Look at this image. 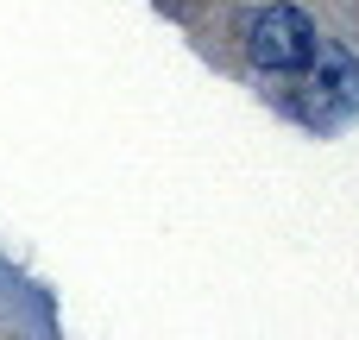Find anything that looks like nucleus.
Instances as JSON below:
<instances>
[{"label": "nucleus", "instance_id": "obj_1", "mask_svg": "<svg viewBox=\"0 0 359 340\" xmlns=\"http://www.w3.org/2000/svg\"><path fill=\"white\" fill-rule=\"evenodd\" d=\"M246 57H252V69H265V76H297V69H309V57H316V32H309V19L297 13V6H259L252 19H246Z\"/></svg>", "mask_w": 359, "mask_h": 340}, {"label": "nucleus", "instance_id": "obj_2", "mask_svg": "<svg viewBox=\"0 0 359 340\" xmlns=\"http://www.w3.org/2000/svg\"><path fill=\"white\" fill-rule=\"evenodd\" d=\"M316 114H359V63L347 50H316Z\"/></svg>", "mask_w": 359, "mask_h": 340}]
</instances>
